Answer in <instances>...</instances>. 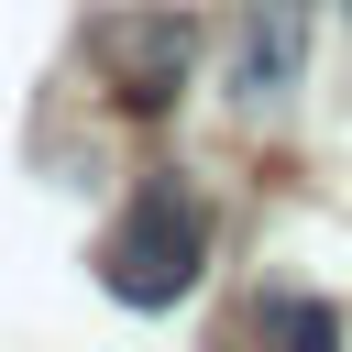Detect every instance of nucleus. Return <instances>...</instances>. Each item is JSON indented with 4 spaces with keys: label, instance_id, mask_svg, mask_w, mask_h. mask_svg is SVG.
<instances>
[{
    "label": "nucleus",
    "instance_id": "obj_1",
    "mask_svg": "<svg viewBox=\"0 0 352 352\" xmlns=\"http://www.w3.org/2000/svg\"><path fill=\"white\" fill-rule=\"evenodd\" d=\"M198 275V220L176 209V187H143V209L110 231V286L121 297H165Z\"/></svg>",
    "mask_w": 352,
    "mask_h": 352
}]
</instances>
